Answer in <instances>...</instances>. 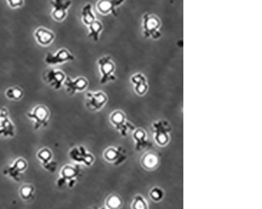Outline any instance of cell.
Wrapping results in <instances>:
<instances>
[{"instance_id":"8fae6325","label":"cell","mask_w":262,"mask_h":209,"mask_svg":"<svg viewBox=\"0 0 262 209\" xmlns=\"http://www.w3.org/2000/svg\"><path fill=\"white\" fill-rule=\"evenodd\" d=\"M103 157L106 161L110 163H113V165H120L127 159L126 151L122 147H113L110 146L104 151Z\"/></svg>"},{"instance_id":"7a4b0ae2","label":"cell","mask_w":262,"mask_h":209,"mask_svg":"<svg viewBox=\"0 0 262 209\" xmlns=\"http://www.w3.org/2000/svg\"><path fill=\"white\" fill-rule=\"evenodd\" d=\"M97 63L100 72L101 84H106L109 82H113L117 79V76L115 75L116 65L110 56L101 57L98 58Z\"/></svg>"},{"instance_id":"9c48e42d","label":"cell","mask_w":262,"mask_h":209,"mask_svg":"<svg viewBox=\"0 0 262 209\" xmlns=\"http://www.w3.org/2000/svg\"><path fill=\"white\" fill-rule=\"evenodd\" d=\"M53 10L52 17L54 20L62 22L68 15V10L72 6L71 0H52L51 1Z\"/></svg>"},{"instance_id":"30bf717a","label":"cell","mask_w":262,"mask_h":209,"mask_svg":"<svg viewBox=\"0 0 262 209\" xmlns=\"http://www.w3.org/2000/svg\"><path fill=\"white\" fill-rule=\"evenodd\" d=\"M63 85L70 95H74L78 92H84L88 88L89 82L88 79L84 76H78L75 79L67 76Z\"/></svg>"},{"instance_id":"7402d4cb","label":"cell","mask_w":262,"mask_h":209,"mask_svg":"<svg viewBox=\"0 0 262 209\" xmlns=\"http://www.w3.org/2000/svg\"><path fill=\"white\" fill-rule=\"evenodd\" d=\"M105 205L107 209H121L123 205V200L119 195L113 193L107 197Z\"/></svg>"},{"instance_id":"3957f363","label":"cell","mask_w":262,"mask_h":209,"mask_svg":"<svg viewBox=\"0 0 262 209\" xmlns=\"http://www.w3.org/2000/svg\"><path fill=\"white\" fill-rule=\"evenodd\" d=\"M152 129L156 143L161 147L167 146L170 140L169 133L172 131L168 122L164 120H157L152 124Z\"/></svg>"},{"instance_id":"8992f818","label":"cell","mask_w":262,"mask_h":209,"mask_svg":"<svg viewBox=\"0 0 262 209\" xmlns=\"http://www.w3.org/2000/svg\"><path fill=\"white\" fill-rule=\"evenodd\" d=\"M108 102V97L103 92H88L86 94V107L93 112L102 110Z\"/></svg>"},{"instance_id":"83f0119b","label":"cell","mask_w":262,"mask_h":209,"mask_svg":"<svg viewBox=\"0 0 262 209\" xmlns=\"http://www.w3.org/2000/svg\"><path fill=\"white\" fill-rule=\"evenodd\" d=\"M28 163L23 158H18L15 162L13 163V169L18 171V172H24V171L27 169Z\"/></svg>"},{"instance_id":"2e32d148","label":"cell","mask_w":262,"mask_h":209,"mask_svg":"<svg viewBox=\"0 0 262 209\" xmlns=\"http://www.w3.org/2000/svg\"><path fill=\"white\" fill-rule=\"evenodd\" d=\"M15 127L11 123V120L9 119L8 111L2 108L0 110V135H4V136H9L8 134H11V135H15Z\"/></svg>"},{"instance_id":"44dd1931","label":"cell","mask_w":262,"mask_h":209,"mask_svg":"<svg viewBox=\"0 0 262 209\" xmlns=\"http://www.w3.org/2000/svg\"><path fill=\"white\" fill-rule=\"evenodd\" d=\"M88 28L89 30L88 37L94 42H98L101 33L103 30V23L101 22L100 20H95L88 26Z\"/></svg>"},{"instance_id":"5b68a950","label":"cell","mask_w":262,"mask_h":209,"mask_svg":"<svg viewBox=\"0 0 262 209\" xmlns=\"http://www.w3.org/2000/svg\"><path fill=\"white\" fill-rule=\"evenodd\" d=\"M111 124L120 132L123 137H126L130 131H134L135 128L134 125L127 120V116L125 113L121 110H116L112 113L110 116Z\"/></svg>"},{"instance_id":"4316f807","label":"cell","mask_w":262,"mask_h":209,"mask_svg":"<svg viewBox=\"0 0 262 209\" xmlns=\"http://www.w3.org/2000/svg\"><path fill=\"white\" fill-rule=\"evenodd\" d=\"M150 197L154 202H159L164 197V191L159 187H153L149 193Z\"/></svg>"},{"instance_id":"9a60e30c","label":"cell","mask_w":262,"mask_h":209,"mask_svg":"<svg viewBox=\"0 0 262 209\" xmlns=\"http://www.w3.org/2000/svg\"><path fill=\"white\" fill-rule=\"evenodd\" d=\"M70 156H72L74 161L84 163L86 166H91L94 162V156L90 152H87L82 146L74 149L70 152Z\"/></svg>"},{"instance_id":"5bb4252c","label":"cell","mask_w":262,"mask_h":209,"mask_svg":"<svg viewBox=\"0 0 262 209\" xmlns=\"http://www.w3.org/2000/svg\"><path fill=\"white\" fill-rule=\"evenodd\" d=\"M131 84L134 86V91L139 96L145 95L148 91V79L143 73H135L130 78Z\"/></svg>"},{"instance_id":"277c9868","label":"cell","mask_w":262,"mask_h":209,"mask_svg":"<svg viewBox=\"0 0 262 209\" xmlns=\"http://www.w3.org/2000/svg\"><path fill=\"white\" fill-rule=\"evenodd\" d=\"M27 116L34 122V129L38 130L47 127L50 118V111L47 106L37 105L27 114Z\"/></svg>"},{"instance_id":"cb8c5ba5","label":"cell","mask_w":262,"mask_h":209,"mask_svg":"<svg viewBox=\"0 0 262 209\" xmlns=\"http://www.w3.org/2000/svg\"><path fill=\"white\" fill-rule=\"evenodd\" d=\"M34 187L32 184H24L19 189V195L24 201H31L34 194Z\"/></svg>"},{"instance_id":"e0dca14e","label":"cell","mask_w":262,"mask_h":209,"mask_svg":"<svg viewBox=\"0 0 262 209\" xmlns=\"http://www.w3.org/2000/svg\"><path fill=\"white\" fill-rule=\"evenodd\" d=\"M132 138L135 141V151H143L150 145L147 132L143 128H135L132 134Z\"/></svg>"},{"instance_id":"f1b7e54d","label":"cell","mask_w":262,"mask_h":209,"mask_svg":"<svg viewBox=\"0 0 262 209\" xmlns=\"http://www.w3.org/2000/svg\"><path fill=\"white\" fill-rule=\"evenodd\" d=\"M6 2L11 9H18L23 6L25 0H6Z\"/></svg>"},{"instance_id":"d4e9b609","label":"cell","mask_w":262,"mask_h":209,"mask_svg":"<svg viewBox=\"0 0 262 209\" xmlns=\"http://www.w3.org/2000/svg\"><path fill=\"white\" fill-rule=\"evenodd\" d=\"M37 158L41 161L42 165H43V167L49 165L50 162L52 160V157H53L52 151L47 148H42L41 150H39L37 152Z\"/></svg>"},{"instance_id":"484cf974","label":"cell","mask_w":262,"mask_h":209,"mask_svg":"<svg viewBox=\"0 0 262 209\" xmlns=\"http://www.w3.org/2000/svg\"><path fill=\"white\" fill-rule=\"evenodd\" d=\"M131 209H148V202L142 195H136L131 202Z\"/></svg>"},{"instance_id":"6da1fadb","label":"cell","mask_w":262,"mask_h":209,"mask_svg":"<svg viewBox=\"0 0 262 209\" xmlns=\"http://www.w3.org/2000/svg\"><path fill=\"white\" fill-rule=\"evenodd\" d=\"M161 27L162 21L158 16L150 13H146L143 15L142 31L146 39H159L162 37Z\"/></svg>"},{"instance_id":"52a82bcc","label":"cell","mask_w":262,"mask_h":209,"mask_svg":"<svg viewBox=\"0 0 262 209\" xmlns=\"http://www.w3.org/2000/svg\"><path fill=\"white\" fill-rule=\"evenodd\" d=\"M74 55L66 48H61L56 53H47L46 55L44 61L47 65H62L69 61H74Z\"/></svg>"},{"instance_id":"ac0fdd59","label":"cell","mask_w":262,"mask_h":209,"mask_svg":"<svg viewBox=\"0 0 262 209\" xmlns=\"http://www.w3.org/2000/svg\"><path fill=\"white\" fill-rule=\"evenodd\" d=\"M159 156L154 152H147L142 157L141 165L146 170H155L159 166Z\"/></svg>"},{"instance_id":"f546056e","label":"cell","mask_w":262,"mask_h":209,"mask_svg":"<svg viewBox=\"0 0 262 209\" xmlns=\"http://www.w3.org/2000/svg\"><path fill=\"white\" fill-rule=\"evenodd\" d=\"M107 209V208L104 207V208H101V209Z\"/></svg>"},{"instance_id":"4fadbf2b","label":"cell","mask_w":262,"mask_h":209,"mask_svg":"<svg viewBox=\"0 0 262 209\" xmlns=\"http://www.w3.org/2000/svg\"><path fill=\"white\" fill-rule=\"evenodd\" d=\"M34 37L38 44L42 47H48L56 39V34L49 29L39 27L34 32Z\"/></svg>"},{"instance_id":"7c38bea8","label":"cell","mask_w":262,"mask_h":209,"mask_svg":"<svg viewBox=\"0 0 262 209\" xmlns=\"http://www.w3.org/2000/svg\"><path fill=\"white\" fill-rule=\"evenodd\" d=\"M125 0H98L96 10L101 15H113L117 16V7L121 6Z\"/></svg>"},{"instance_id":"ffe728a7","label":"cell","mask_w":262,"mask_h":209,"mask_svg":"<svg viewBox=\"0 0 262 209\" xmlns=\"http://www.w3.org/2000/svg\"><path fill=\"white\" fill-rule=\"evenodd\" d=\"M79 172H80L79 167L66 165L61 170V179L74 182V179L78 176Z\"/></svg>"},{"instance_id":"ba28073f","label":"cell","mask_w":262,"mask_h":209,"mask_svg":"<svg viewBox=\"0 0 262 209\" xmlns=\"http://www.w3.org/2000/svg\"><path fill=\"white\" fill-rule=\"evenodd\" d=\"M66 79V73L60 69H48L43 73V79L45 83L55 90L61 89Z\"/></svg>"},{"instance_id":"d6986e66","label":"cell","mask_w":262,"mask_h":209,"mask_svg":"<svg viewBox=\"0 0 262 209\" xmlns=\"http://www.w3.org/2000/svg\"><path fill=\"white\" fill-rule=\"evenodd\" d=\"M96 20V15L93 11V6L91 3L84 5L81 10V20L83 24L86 26H89L92 23Z\"/></svg>"},{"instance_id":"603a6c76","label":"cell","mask_w":262,"mask_h":209,"mask_svg":"<svg viewBox=\"0 0 262 209\" xmlns=\"http://www.w3.org/2000/svg\"><path fill=\"white\" fill-rule=\"evenodd\" d=\"M5 95L10 100L13 101H19L24 96V91L22 88L19 87H11L8 89H6L5 92Z\"/></svg>"}]
</instances>
